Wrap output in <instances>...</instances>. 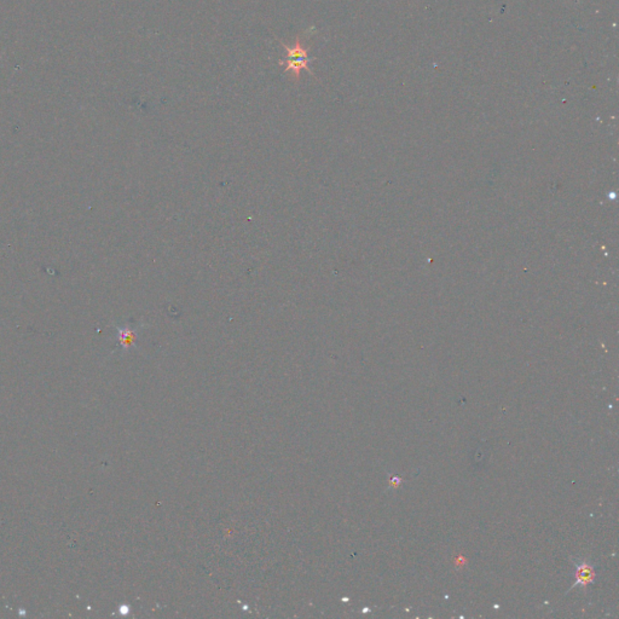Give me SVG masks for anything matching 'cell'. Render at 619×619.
<instances>
[{
	"label": "cell",
	"instance_id": "6da1fadb",
	"mask_svg": "<svg viewBox=\"0 0 619 619\" xmlns=\"http://www.w3.org/2000/svg\"><path fill=\"white\" fill-rule=\"evenodd\" d=\"M576 565V582L574 584L569 588V590L574 589L576 587L581 585L583 589H587L588 584H592L594 583V579H595V568L594 566L592 565L588 561L581 560L578 563H574Z\"/></svg>",
	"mask_w": 619,
	"mask_h": 619
},
{
	"label": "cell",
	"instance_id": "3957f363",
	"mask_svg": "<svg viewBox=\"0 0 619 619\" xmlns=\"http://www.w3.org/2000/svg\"><path fill=\"white\" fill-rule=\"evenodd\" d=\"M119 330V341L122 347L127 348L133 345L137 337V330L129 329V328H118Z\"/></svg>",
	"mask_w": 619,
	"mask_h": 619
},
{
	"label": "cell",
	"instance_id": "7a4b0ae2",
	"mask_svg": "<svg viewBox=\"0 0 619 619\" xmlns=\"http://www.w3.org/2000/svg\"><path fill=\"white\" fill-rule=\"evenodd\" d=\"M282 46L284 48L285 52H287L288 59H304V61L313 59L312 57H309V54H308L309 50L308 49L303 48V45H301L299 39H296L293 46H288V45H285V44H282Z\"/></svg>",
	"mask_w": 619,
	"mask_h": 619
},
{
	"label": "cell",
	"instance_id": "277c9868",
	"mask_svg": "<svg viewBox=\"0 0 619 619\" xmlns=\"http://www.w3.org/2000/svg\"><path fill=\"white\" fill-rule=\"evenodd\" d=\"M402 480H403L402 478L397 477V475H394V477L391 479V482H389L388 488L389 489H397L398 486L400 485V483H402Z\"/></svg>",
	"mask_w": 619,
	"mask_h": 619
}]
</instances>
